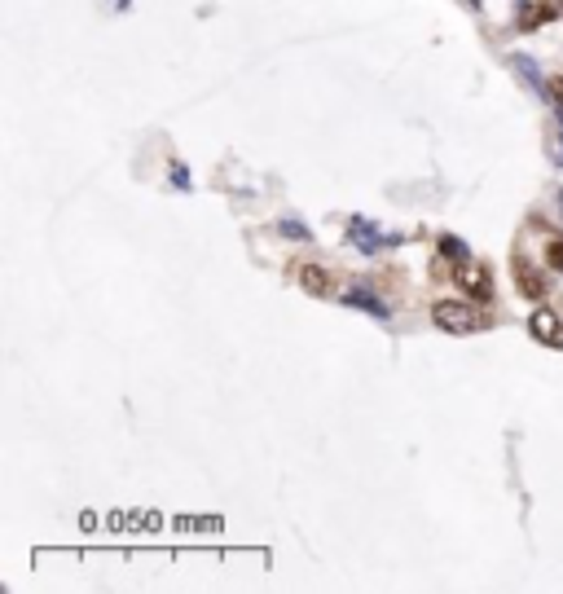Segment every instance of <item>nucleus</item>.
<instances>
[{
    "label": "nucleus",
    "instance_id": "f257e3e1",
    "mask_svg": "<svg viewBox=\"0 0 563 594\" xmlns=\"http://www.w3.org/2000/svg\"><path fill=\"white\" fill-rule=\"evenodd\" d=\"M432 322L445 330V335H476V330L489 326V313L476 308V300H436L432 304Z\"/></svg>",
    "mask_w": 563,
    "mask_h": 594
},
{
    "label": "nucleus",
    "instance_id": "f03ea898",
    "mask_svg": "<svg viewBox=\"0 0 563 594\" xmlns=\"http://www.w3.org/2000/svg\"><path fill=\"white\" fill-rule=\"evenodd\" d=\"M454 282L462 286V295H467V300H476V304H489L493 300V278H489V269H484L480 260H471V256L454 260Z\"/></svg>",
    "mask_w": 563,
    "mask_h": 594
},
{
    "label": "nucleus",
    "instance_id": "7ed1b4c3",
    "mask_svg": "<svg viewBox=\"0 0 563 594\" xmlns=\"http://www.w3.org/2000/svg\"><path fill=\"white\" fill-rule=\"evenodd\" d=\"M528 330H533L537 344L546 348H563V317L555 313V308H537L533 317H528Z\"/></svg>",
    "mask_w": 563,
    "mask_h": 594
},
{
    "label": "nucleus",
    "instance_id": "20e7f679",
    "mask_svg": "<svg viewBox=\"0 0 563 594\" xmlns=\"http://www.w3.org/2000/svg\"><path fill=\"white\" fill-rule=\"evenodd\" d=\"M348 238H352V247H357V251H366V256H374V251H383V247H388V242H392V238H383V234L370 225L366 216H352V225H348Z\"/></svg>",
    "mask_w": 563,
    "mask_h": 594
},
{
    "label": "nucleus",
    "instance_id": "39448f33",
    "mask_svg": "<svg viewBox=\"0 0 563 594\" xmlns=\"http://www.w3.org/2000/svg\"><path fill=\"white\" fill-rule=\"evenodd\" d=\"M344 304L366 308V313H374V317H388L392 313L388 300H379V295H374V286H366V282H352L348 291H344Z\"/></svg>",
    "mask_w": 563,
    "mask_h": 594
},
{
    "label": "nucleus",
    "instance_id": "423d86ee",
    "mask_svg": "<svg viewBox=\"0 0 563 594\" xmlns=\"http://www.w3.org/2000/svg\"><path fill=\"white\" fill-rule=\"evenodd\" d=\"M295 278H300V286L308 295H330L335 291V278H330V269H322V264H300Z\"/></svg>",
    "mask_w": 563,
    "mask_h": 594
},
{
    "label": "nucleus",
    "instance_id": "0eeeda50",
    "mask_svg": "<svg viewBox=\"0 0 563 594\" xmlns=\"http://www.w3.org/2000/svg\"><path fill=\"white\" fill-rule=\"evenodd\" d=\"M515 282H520V295H528V300H542V295H546L542 273H533L524 260H515Z\"/></svg>",
    "mask_w": 563,
    "mask_h": 594
},
{
    "label": "nucleus",
    "instance_id": "6e6552de",
    "mask_svg": "<svg viewBox=\"0 0 563 594\" xmlns=\"http://www.w3.org/2000/svg\"><path fill=\"white\" fill-rule=\"evenodd\" d=\"M555 14H559V5H542V0H537V5H528L524 14H520V27L533 31V27H542V22H550Z\"/></svg>",
    "mask_w": 563,
    "mask_h": 594
},
{
    "label": "nucleus",
    "instance_id": "1a4fd4ad",
    "mask_svg": "<svg viewBox=\"0 0 563 594\" xmlns=\"http://www.w3.org/2000/svg\"><path fill=\"white\" fill-rule=\"evenodd\" d=\"M440 256H445V260H462V256H467V242L454 238V234H445V238H440Z\"/></svg>",
    "mask_w": 563,
    "mask_h": 594
},
{
    "label": "nucleus",
    "instance_id": "9d476101",
    "mask_svg": "<svg viewBox=\"0 0 563 594\" xmlns=\"http://www.w3.org/2000/svg\"><path fill=\"white\" fill-rule=\"evenodd\" d=\"M546 264L550 269H563V238H555V234L546 238Z\"/></svg>",
    "mask_w": 563,
    "mask_h": 594
},
{
    "label": "nucleus",
    "instance_id": "9b49d317",
    "mask_svg": "<svg viewBox=\"0 0 563 594\" xmlns=\"http://www.w3.org/2000/svg\"><path fill=\"white\" fill-rule=\"evenodd\" d=\"M511 66H515V71H524V80H528V84H542V80H537V66L528 62V58H511Z\"/></svg>",
    "mask_w": 563,
    "mask_h": 594
},
{
    "label": "nucleus",
    "instance_id": "f8f14e48",
    "mask_svg": "<svg viewBox=\"0 0 563 594\" xmlns=\"http://www.w3.org/2000/svg\"><path fill=\"white\" fill-rule=\"evenodd\" d=\"M278 229H282V234H286V238H308V229L300 225V220H282V225H278Z\"/></svg>",
    "mask_w": 563,
    "mask_h": 594
},
{
    "label": "nucleus",
    "instance_id": "ddd939ff",
    "mask_svg": "<svg viewBox=\"0 0 563 594\" xmlns=\"http://www.w3.org/2000/svg\"><path fill=\"white\" fill-rule=\"evenodd\" d=\"M172 181L181 185V190H190V172H185V168H172Z\"/></svg>",
    "mask_w": 563,
    "mask_h": 594
},
{
    "label": "nucleus",
    "instance_id": "4468645a",
    "mask_svg": "<svg viewBox=\"0 0 563 594\" xmlns=\"http://www.w3.org/2000/svg\"><path fill=\"white\" fill-rule=\"evenodd\" d=\"M559 154H563V119H559Z\"/></svg>",
    "mask_w": 563,
    "mask_h": 594
},
{
    "label": "nucleus",
    "instance_id": "2eb2a0df",
    "mask_svg": "<svg viewBox=\"0 0 563 594\" xmlns=\"http://www.w3.org/2000/svg\"><path fill=\"white\" fill-rule=\"evenodd\" d=\"M555 5H559V14H563V0H555Z\"/></svg>",
    "mask_w": 563,
    "mask_h": 594
},
{
    "label": "nucleus",
    "instance_id": "dca6fc26",
    "mask_svg": "<svg viewBox=\"0 0 563 594\" xmlns=\"http://www.w3.org/2000/svg\"><path fill=\"white\" fill-rule=\"evenodd\" d=\"M559 207H563V190H559Z\"/></svg>",
    "mask_w": 563,
    "mask_h": 594
},
{
    "label": "nucleus",
    "instance_id": "f3484780",
    "mask_svg": "<svg viewBox=\"0 0 563 594\" xmlns=\"http://www.w3.org/2000/svg\"><path fill=\"white\" fill-rule=\"evenodd\" d=\"M559 97H563V80H559Z\"/></svg>",
    "mask_w": 563,
    "mask_h": 594
}]
</instances>
